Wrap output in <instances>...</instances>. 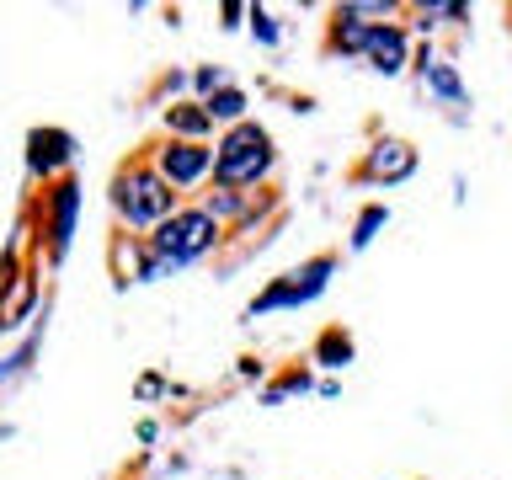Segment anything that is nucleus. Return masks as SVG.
I'll return each mask as SVG.
<instances>
[{"instance_id":"f257e3e1","label":"nucleus","mask_w":512,"mask_h":480,"mask_svg":"<svg viewBox=\"0 0 512 480\" xmlns=\"http://www.w3.org/2000/svg\"><path fill=\"white\" fill-rule=\"evenodd\" d=\"M272 171V134L262 123H235L214 150V176L224 187H246Z\"/></svg>"},{"instance_id":"f03ea898","label":"nucleus","mask_w":512,"mask_h":480,"mask_svg":"<svg viewBox=\"0 0 512 480\" xmlns=\"http://www.w3.org/2000/svg\"><path fill=\"white\" fill-rule=\"evenodd\" d=\"M214 240H219V219L208 214V208H176V214L160 219V230H155V256L166 267H182L192 256H203Z\"/></svg>"},{"instance_id":"7ed1b4c3","label":"nucleus","mask_w":512,"mask_h":480,"mask_svg":"<svg viewBox=\"0 0 512 480\" xmlns=\"http://www.w3.org/2000/svg\"><path fill=\"white\" fill-rule=\"evenodd\" d=\"M112 208H118L128 224H160V219L176 214L171 208V182L155 176V171H144V166H128L118 182H112Z\"/></svg>"},{"instance_id":"20e7f679","label":"nucleus","mask_w":512,"mask_h":480,"mask_svg":"<svg viewBox=\"0 0 512 480\" xmlns=\"http://www.w3.org/2000/svg\"><path fill=\"white\" fill-rule=\"evenodd\" d=\"M331 267H336V256H315V262H304L299 272H283V278L272 283L262 299H251V315H267V310H294V304H310V299L320 294V288H326Z\"/></svg>"},{"instance_id":"39448f33","label":"nucleus","mask_w":512,"mask_h":480,"mask_svg":"<svg viewBox=\"0 0 512 480\" xmlns=\"http://www.w3.org/2000/svg\"><path fill=\"white\" fill-rule=\"evenodd\" d=\"M208 166H214V150H203L198 139H182V144H166V150H160V176H166L171 187L203 182Z\"/></svg>"},{"instance_id":"423d86ee","label":"nucleus","mask_w":512,"mask_h":480,"mask_svg":"<svg viewBox=\"0 0 512 480\" xmlns=\"http://www.w3.org/2000/svg\"><path fill=\"white\" fill-rule=\"evenodd\" d=\"M358 54H368V64H374L379 75H400V70H406V32L390 27V22L368 27Z\"/></svg>"},{"instance_id":"0eeeda50","label":"nucleus","mask_w":512,"mask_h":480,"mask_svg":"<svg viewBox=\"0 0 512 480\" xmlns=\"http://www.w3.org/2000/svg\"><path fill=\"white\" fill-rule=\"evenodd\" d=\"M411 171H416V150L406 139H379L363 166V176H374V182H406Z\"/></svg>"},{"instance_id":"6e6552de","label":"nucleus","mask_w":512,"mask_h":480,"mask_svg":"<svg viewBox=\"0 0 512 480\" xmlns=\"http://www.w3.org/2000/svg\"><path fill=\"white\" fill-rule=\"evenodd\" d=\"M70 155H75V139L64 134V128H32L27 134V166L32 171L48 176V171H59Z\"/></svg>"},{"instance_id":"1a4fd4ad","label":"nucleus","mask_w":512,"mask_h":480,"mask_svg":"<svg viewBox=\"0 0 512 480\" xmlns=\"http://www.w3.org/2000/svg\"><path fill=\"white\" fill-rule=\"evenodd\" d=\"M75 208H80V187L75 182H59L54 198H48V246H54V256L70 251V235H75Z\"/></svg>"},{"instance_id":"9d476101","label":"nucleus","mask_w":512,"mask_h":480,"mask_svg":"<svg viewBox=\"0 0 512 480\" xmlns=\"http://www.w3.org/2000/svg\"><path fill=\"white\" fill-rule=\"evenodd\" d=\"M416 70H422V80H427V86L443 96V102H454V107L470 102V96H464V86H459V75H454V64L438 59L432 48H422V54H416Z\"/></svg>"},{"instance_id":"9b49d317","label":"nucleus","mask_w":512,"mask_h":480,"mask_svg":"<svg viewBox=\"0 0 512 480\" xmlns=\"http://www.w3.org/2000/svg\"><path fill=\"white\" fill-rule=\"evenodd\" d=\"M214 123L203 112V102H182V107H166V128H176V134H203V128Z\"/></svg>"},{"instance_id":"f8f14e48","label":"nucleus","mask_w":512,"mask_h":480,"mask_svg":"<svg viewBox=\"0 0 512 480\" xmlns=\"http://www.w3.org/2000/svg\"><path fill=\"white\" fill-rule=\"evenodd\" d=\"M203 112L208 118H219V123H240V112H246V96H240L235 86H224V91H214L203 102Z\"/></svg>"},{"instance_id":"ddd939ff","label":"nucleus","mask_w":512,"mask_h":480,"mask_svg":"<svg viewBox=\"0 0 512 480\" xmlns=\"http://www.w3.org/2000/svg\"><path fill=\"white\" fill-rule=\"evenodd\" d=\"M384 219H390V208H384V203H374V208H363V219H358V230H352V246H368V240H374V230H379V224Z\"/></svg>"},{"instance_id":"4468645a","label":"nucleus","mask_w":512,"mask_h":480,"mask_svg":"<svg viewBox=\"0 0 512 480\" xmlns=\"http://www.w3.org/2000/svg\"><path fill=\"white\" fill-rule=\"evenodd\" d=\"M347 358H352V342H347L342 331H326V342H320V363H326V368H342Z\"/></svg>"},{"instance_id":"2eb2a0df","label":"nucleus","mask_w":512,"mask_h":480,"mask_svg":"<svg viewBox=\"0 0 512 480\" xmlns=\"http://www.w3.org/2000/svg\"><path fill=\"white\" fill-rule=\"evenodd\" d=\"M251 27H256V38H262V43H278V27H272V11L251 6Z\"/></svg>"},{"instance_id":"dca6fc26","label":"nucleus","mask_w":512,"mask_h":480,"mask_svg":"<svg viewBox=\"0 0 512 480\" xmlns=\"http://www.w3.org/2000/svg\"><path fill=\"white\" fill-rule=\"evenodd\" d=\"M192 80H198V91H203V96H214V91H224V70H198V75H192Z\"/></svg>"}]
</instances>
